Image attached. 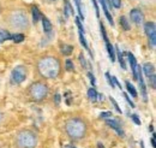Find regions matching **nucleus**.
Listing matches in <instances>:
<instances>
[{
	"label": "nucleus",
	"mask_w": 156,
	"mask_h": 148,
	"mask_svg": "<svg viewBox=\"0 0 156 148\" xmlns=\"http://www.w3.org/2000/svg\"><path fill=\"white\" fill-rule=\"evenodd\" d=\"M37 70L44 78H57L60 72V61L55 57H43L37 63Z\"/></svg>",
	"instance_id": "1"
},
{
	"label": "nucleus",
	"mask_w": 156,
	"mask_h": 148,
	"mask_svg": "<svg viewBox=\"0 0 156 148\" xmlns=\"http://www.w3.org/2000/svg\"><path fill=\"white\" fill-rule=\"evenodd\" d=\"M65 131L71 140H80L87 134V124L80 118H70L65 123Z\"/></svg>",
	"instance_id": "2"
},
{
	"label": "nucleus",
	"mask_w": 156,
	"mask_h": 148,
	"mask_svg": "<svg viewBox=\"0 0 156 148\" xmlns=\"http://www.w3.org/2000/svg\"><path fill=\"white\" fill-rule=\"evenodd\" d=\"M16 146L17 148H36L37 146L36 134L30 130L20 131L16 136Z\"/></svg>",
	"instance_id": "3"
},
{
	"label": "nucleus",
	"mask_w": 156,
	"mask_h": 148,
	"mask_svg": "<svg viewBox=\"0 0 156 148\" xmlns=\"http://www.w3.org/2000/svg\"><path fill=\"white\" fill-rule=\"evenodd\" d=\"M9 23L12 28L20 30H24L29 27L28 17L23 11H13L9 17Z\"/></svg>",
	"instance_id": "4"
},
{
	"label": "nucleus",
	"mask_w": 156,
	"mask_h": 148,
	"mask_svg": "<svg viewBox=\"0 0 156 148\" xmlns=\"http://www.w3.org/2000/svg\"><path fill=\"white\" fill-rule=\"evenodd\" d=\"M29 93H30V96L33 100L41 101V100L46 99V96L48 95V87L43 82H35L34 84H31Z\"/></svg>",
	"instance_id": "5"
},
{
	"label": "nucleus",
	"mask_w": 156,
	"mask_h": 148,
	"mask_svg": "<svg viewBox=\"0 0 156 148\" xmlns=\"http://www.w3.org/2000/svg\"><path fill=\"white\" fill-rule=\"evenodd\" d=\"M144 31L147 36L149 37V45L151 48H155L156 46V25L154 22H147L144 24Z\"/></svg>",
	"instance_id": "6"
},
{
	"label": "nucleus",
	"mask_w": 156,
	"mask_h": 148,
	"mask_svg": "<svg viewBox=\"0 0 156 148\" xmlns=\"http://www.w3.org/2000/svg\"><path fill=\"white\" fill-rule=\"evenodd\" d=\"M27 78V70L24 66H17L11 72V81L13 84H20Z\"/></svg>",
	"instance_id": "7"
},
{
	"label": "nucleus",
	"mask_w": 156,
	"mask_h": 148,
	"mask_svg": "<svg viewBox=\"0 0 156 148\" xmlns=\"http://www.w3.org/2000/svg\"><path fill=\"white\" fill-rule=\"evenodd\" d=\"M143 70H144V74L147 75L148 80H149V83L153 89L156 88V76H155V68L151 63H145L143 65Z\"/></svg>",
	"instance_id": "8"
},
{
	"label": "nucleus",
	"mask_w": 156,
	"mask_h": 148,
	"mask_svg": "<svg viewBox=\"0 0 156 148\" xmlns=\"http://www.w3.org/2000/svg\"><path fill=\"white\" fill-rule=\"evenodd\" d=\"M137 80H138L139 86H140V93H142L143 100L147 101V100H148V93H147V87H145V83H144V80H143V74H142L140 66H138V76H137Z\"/></svg>",
	"instance_id": "9"
},
{
	"label": "nucleus",
	"mask_w": 156,
	"mask_h": 148,
	"mask_svg": "<svg viewBox=\"0 0 156 148\" xmlns=\"http://www.w3.org/2000/svg\"><path fill=\"white\" fill-rule=\"evenodd\" d=\"M130 17H131V20H132L135 24H140V23L143 22V19H144V15H143V12H142L140 10L135 9V10H132V11L130 12Z\"/></svg>",
	"instance_id": "10"
},
{
	"label": "nucleus",
	"mask_w": 156,
	"mask_h": 148,
	"mask_svg": "<svg viewBox=\"0 0 156 148\" xmlns=\"http://www.w3.org/2000/svg\"><path fill=\"white\" fill-rule=\"evenodd\" d=\"M127 57H129V63L131 65V69H132V76L133 78L137 80V76H138V64H137V60L135 56L132 53H127Z\"/></svg>",
	"instance_id": "11"
},
{
	"label": "nucleus",
	"mask_w": 156,
	"mask_h": 148,
	"mask_svg": "<svg viewBox=\"0 0 156 148\" xmlns=\"http://www.w3.org/2000/svg\"><path fill=\"white\" fill-rule=\"evenodd\" d=\"M106 123H107V125H109L112 129L115 130L119 136H121V137L124 136V130L121 129V125L118 123L117 120H114V119H107V120H106Z\"/></svg>",
	"instance_id": "12"
},
{
	"label": "nucleus",
	"mask_w": 156,
	"mask_h": 148,
	"mask_svg": "<svg viewBox=\"0 0 156 148\" xmlns=\"http://www.w3.org/2000/svg\"><path fill=\"white\" fill-rule=\"evenodd\" d=\"M72 13H73V9H72L70 1L69 0H65V7H64V15H65V17L69 18Z\"/></svg>",
	"instance_id": "13"
},
{
	"label": "nucleus",
	"mask_w": 156,
	"mask_h": 148,
	"mask_svg": "<svg viewBox=\"0 0 156 148\" xmlns=\"http://www.w3.org/2000/svg\"><path fill=\"white\" fill-rule=\"evenodd\" d=\"M114 48L117 50V56H118V59H119V63H120V66H121V69L126 70V64H125V59H124V56H122L121 51H120V50L118 48V46H114Z\"/></svg>",
	"instance_id": "14"
},
{
	"label": "nucleus",
	"mask_w": 156,
	"mask_h": 148,
	"mask_svg": "<svg viewBox=\"0 0 156 148\" xmlns=\"http://www.w3.org/2000/svg\"><path fill=\"white\" fill-rule=\"evenodd\" d=\"M42 25L44 29V33H51L52 31V23L49 22V19L46 17H42Z\"/></svg>",
	"instance_id": "15"
},
{
	"label": "nucleus",
	"mask_w": 156,
	"mask_h": 148,
	"mask_svg": "<svg viewBox=\"0 0 156 148\" xmlns=\"http://www.w3.org/2000/svg\"><path fill=\"white\" fill-rule=\"evenodd\" d=\"M106 47H107V51H108V54H109V58H111V60H112V61H114V60H115V52H114V46H112V45L109 43V41H108V42H106Z\"/></svg>",
	"instance_id": "16"
},
{
	"label": "nucleus",
	"mask_w": 156,
	"mask_h": 148,
	"mask_svg": "<svg viewBox=\"0 0 156 148\" xmlns=\"http://www.w3.org/2000/svg\"><path fill=\"white\" fill-rule=\"evenodd\" d=\"M11 37L12 36H11V34H10L9 31H6V30H4V29L0 30V43L4 42V41H6V40H10Z\"/></svg>",
	"instance_id": "17"
},
{
	"label": "nucleus",
	"mask_w": 156,
	"mask_h": 148,
	"mask_svg": "<svg viewBox=\"0 0 156 148\" xmlns=\"http://www.w3.org/2000/svg\"><path fill=\"white\" fill-rule=\"evenodd\" d=\"M61 52H62L64 56H70V54L73 52V47L70 46V45H64V46L61 47Z\"/></svg>",
	"instance_id": "18"
},
{
	"label": "nucleus",
	"mask_w": 156,
	"mask_h": 148,
	"mask_svg": "<svg viewBox=\"0 0 156 148\" xmlns=\"http://www.w3.org/2000/svg\"><path fill=\"white\" fill-rule=\"evenodd\" d=\"M40 18H41V15H40L39 9H37L36 6H34V7H33V20H34V23L36 24L40 20Z\"/></svg>",
	"instance_id": "19"
},
{
	"label": "nucleus",
	"mask_w": 156,
	"mask_h": 148,
	"mask_svg": "<svg viewBox=\"0 0 156 148\" xmlns=\"http://www.w3.org/2000/svg\"><path fill=\"white\" fill-rule=\"evenodd\" d=\"M120 24H121V27H122V29L124 30H130V24H129V20L127 18L125 17V16H121L120 17Z\"/></svg>",
	"instance_id": "20"
},
{
	"label": "nucleus",
	"mask_w": 156,
	"mask_h": 148,
	"mask_svg": "<svg viewBox=\"0 0 156 148\" xmlns=\"http://www.w3.org/2000/svg\"><path fill=\"white\" fill-rule=\"evenodd\" d=\"M88 96H89V99H90L91 101H96V100H98V92H96L94 88H90V89L88 91Z\"/></svg>",
	"instance_id": "21"
},
{
	"label": "nucleus",
	"mask_w": 156,
	"mask_h": 148,
	"mask_svg": "<svg viewBox=\"0 0 156 148\" xmlns=\"http://www.w3.org/2000/svg\"><path fill=\"white\" fill-rule=\"evenodd\" d=\"M126 88H127V92L131 94V96L137 98V91L135 89V87H133L130 82H126Z\"/></svg>",
	"instance_id": "22"
},
{
	"label": "nucleus",
	"mask_w": 156,
	"mask_h": 148,
	"mask_svg": "<svg viewBox=\"0 0 156 148\" xmlns=\"http://www.w3.org/2000/svg\"><path fill=\"white\" fill-rule=\"evenodd\" d=\"M79 41H80V43L83 45V47L88 51V52H90V50H89V47H88V43H87V41H85V39H84V34H82V33H79ZM90 54L93 57V53L90 52Z\"/></svg>",
	"instance_id": "23"
},
{
	"label": "nucleus",
	"mask_w": 156,
	"mask_h": 148,
	"mask_svg": "<svg viewBox=\"0 0 156 148\" xmlns=\"http://www.w3.org/2000/svg\"><path fill=\"white\" fill-rule=\"evenodd\" d=\"M75 2H76V6H77L79 19H80V20H84V15H83V12H82V6H80V0H75Z\"/></svg>",
	"instance_id": "24"
},
{
	"label": "nucleus",
	"mask_w": 156,
	"mask_h": 148,
	"mask_svg": "<svg viewBox=\"0 0 156 148\" xmlns=\"http://www.w3.org/2000/svg\"><path fill=\"white\" fill-rule=\"evenodd\" d=\"M100 29H101V34H102V37H103L105 42H108V36H107V33H106L105 25H103L102 23H100Z\"/></svg>",
	"instance_id": "25"
},
{
	"label": "nucleus",
	"mask_w": 156,
	"mask_h": 148,
	"mask_svg": "<svg viewBox=\"0 0 156 148\" xmlns=\"http://www.w3.org/2000/svg\"><path fill=\"white\" fill-rule=\"evenodd\" d=\"M11 39H12L15 42H22V41L24 40V35H23V34H16V35H13Z\"/></svg>",
	"instance_id": "26"
},
{
	"label": "nucleus",
	"mask_w": 156,
	"mask_h": 148,
	"mask_svg": "<svg viewBox=\"0 0 156 148\" xmlns=\"http://www.w3.org/2000/svg\"><path fill=\"white\" fill-rule=\"evenodd\" d=\"M109 1H111V4H112L113 7L120 9V6H121V0H109Z\"/></svg>",
	"instance_id": "27"
},
{
	"label": "nucleus",
	"mask_w": 156,
	"mask_h": 148,
	"mask_svg": "<svg viewBox=\"0 0 156 148\" xmlns=\"http://www.w3.org/2000/svg\"><path fill=\"white\" fill-rule=\"evenodd\" d=\"M109 100H111V102L113 104V106H114V109L117 110L118 113H121V110H120V107H119V105H118V102H117V101H115V100H114V99H113L112 96L109 98Z\"/></svg>",
	"instance_id": "28"
},
{
	"label": "nucleus",
	"mask_w": 156,
	"mask_h": 148,
	"mask_svg": "<svg viewBox=\"0 0 156 148\" xmlns=\"http://www.w3.org/2000/svg\"><path fill=\"white\" fill-rule=\"evenodd\" d=\"M79 61H80V64H82V66H83L84 69L88 68V64H87V61H85V57L83 56V54L79 56Z\"/></svg>",
	"instance_id": "29"
},
{
	"label": "nucleus",
	"mask_w": 156,
	"mask_h": 148,
	"mask_svg": "<svg viewBox=\"0 0 156 148\" xmlns=\"http://www.w3.org/2000/svg\"><path fill=\"white\" fill-rule=\"evenodd\" d=\"M76 24H77L78 29H79V33L84 34V28H83V25H82V23H80V19H79V17H78V18H76Z\"/></svg>",
	"instance_id": "30"
},
{
	"label": "nucleus",
	"mask_w": 156,
	"mask_h": 148,
	"mask_svg": "<svg viewBox=\"0 0 156 148\" xmlns=\"http://www.w3.org/2000/svg\"><path fill=\"white\" fill-rule=\"evenodd\" d=\"M66 70H69V71H72L73 70V63L70 59L66 60Z\"/></svg>",
	"instance_id": "31"
},
{
	"label": "nucleus",
	"mask_w": 156,
	"mask_h": 148,
	"mask_svg": "<svg viewBox=\"0 0 156 148\" xmlns=\"http://www.w3.org/2000/svg\"><path fill=\"white\" fill-rule=\"evenodd\" d=\"M106 78H107V81H108L109 86H111L112 88H114V83H113V81H112V77H111V75L108 74V72H106Z\"/></svg>",
	"instance_id": "32"
},
{
	"label": "nucleus",
	"mask_w": 156,
	"mask_h": 148,
	"mask_svg": "<svg viewBox=\"0 0 156 148\" xmlns=\"http://www.w3.org/2000/svg\"><path fill=\"white\" fill-rule=\"evenodd\" d=\"M93 1V5H94V7H95V12H96V16L100 17V10H98V2H96V0H91Z\"/></svg>",
	"instance_id": "33"
},
{
	"label": "nucleus",
	"mask_w": 156,
	"mask_h": 148,
	"mask_svg": "<svg viewBox=\"0 0 156 148\" xmlns=\"http://www.w3.org/2000/svg\"><path fill=\"white\" fill-rule=\"evenodd\" d=\"M131 118H132V120L136 123L137 125H140V119L137 117V114H131Z\"/></svg>",
	"instance_id": "34"
},
{
	"label": "nucleus",
	"mask_w": 156,
	"mask_h": 148,
	"mask_svg": "<svg viewBox=\"0 0 156 148\" xmlns=\"http://www.w3.org/2000/svg\"><path fill=\"white\" fill-rule=\"evenodd\" d=\"M124 96H125V99H126V100H127V102H129V104H130V106H131V107H135V104H133V102H132V101H131V99H130V98H129V95H127V94H126V93H124Z\"/></svg>",
	"instance_id": "35"
},
{
	"label": "nucleus",
	"mask_w": 156,
	"mask_h": 148,
	"mask_svg": "<svg viewBox=\"0 0 156 148\" xmlns=\"http://www.w3.org/2000/svg\"><path fill=\"white\" fill-rule=\"evenodd\" d=\"M100 116H101V118H108V117L112 116V113H111V112H103V113H101Z\"/></svg>",
	"instance_id": "36"
},
{
	"label": "nucleus",
	"mask_w": 156,
	"mask_h": 148,
	"mask_svg": "<svg viewBox=\"0 0 156 148\" xmlns=\"http://www.w3.org/2000/svg\"><path fill=\"white\" fill-rule=\"evenodd\" d=\"M88 76H89V78H90V81H91L93 86H95V77H94V75L91 74V72H89V74H88Z\"/></svg>",
	"instance_id": "37"
},
{
	"label": "nucleus",
	"mask_w": 156,
	"mask_h": 148,
	"mask_svg": "<svg viewBox=\"0 0 156 148\" xmlns=\"http://www.w3.org/2000/svg\"><path fill=\"white\" fill-rule=\"evenodd\" d=\"M55 104H57V105L60 104V95H59V94L55 95Z\"/></svg>",
	"instance_id": "38"
},
{
	"label": "nucleus",
	"mask_w": 156,
	"mask_h": 148,
	"mask_svg": "<svg viewBox=\"0 0 156 148\" xmlns=\"http://www.w3.org/2000/svg\"><path fill=\"white\" fill-rule=\"evenodd\" d=\"M151 145H153V147L155 148L156 145H155V136H153V139H151Z\"/></svg>",
	"instance_id": "39"
},
{
	"label": "nucleus",
	"mask_w": 156,
	"mask_h": 148,
	"mask_svg": "<svg viewBox=\"0 0 156 148\" xmlns=\"http://www.w3.org/2000/svg\"><path fill=\"white\" fill-rule=\"evenodd\" d=\"M1 122H2V113L0 112V124H1Z\"/></svg>",
	"instance_id": "40"
},
{
	"label": "nucleus",
	"mask_w": 156,
	"mask_h": 148,
	"mask_svg": "<svg viewBox=\"0 0 156 148\" xmlns=\"http://www.w3.org/2000/svg\"><path fill=\"white\" fill-rule=\"evenodd\" d=\"M98 148H105V147H103V146H102L101 143H98Z\"/></svg>",
	"instance_id": "41"
},
{
	"label": "nucleus",
	"mask_w": 156,
	"mask_h": 148,
	"mask_svg": "<svg viewBox=\"0 0 156 148\" xmlns=\"http://www.w3.org/2000/svg\"><path fill=\"white\" fill-rule=\"evenodd\" d=\"M51 1H55V0H51Z\"/></svg>",
	"instance_id": "42"
},
{
	"label": "nucleus",
	"mask_w": 156,
	"mask_h": 148,
	"mask_svg": "<svg viewBox=\"0 0 156 148\" xmlns=\"http://www.w3.org/2000/svg\"><path fill=\"white\" fill-rule=\"evenodd\" d=\"M70 148H75V147H70Z\"/></svg>",
	"instance_id": "43"
}]
</instances>
